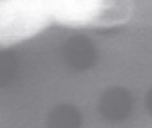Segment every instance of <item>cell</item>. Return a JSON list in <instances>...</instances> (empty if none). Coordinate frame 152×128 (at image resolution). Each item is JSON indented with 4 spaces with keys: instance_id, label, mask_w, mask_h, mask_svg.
Returning <instances> with one entry per match:
<instances>
[{
    "instance_id": "2",
    "label": "cell",
    "mask_w": 152,
    "mask_h": 128,
    "mask_svg": "<svg viewBox=\"0 0 152 128\" xmlns=\"http://www.w3.org/2000/svg\"><path fill=\"white\" fill-rule=\"evenodd\" d=\"M52 23L51 0H0V49L30 39Z\"/></svg>"
},
{
    "instance_id": "1",
    "label": "cell",
    "mask_w": 152,
    "mask_h": 128,
    "mask_svg": "<svg viewBox=\"0 0 152 128\" xmlns=\"http://www.w3.org/2000/svg\"><path fill=\"white\" fill-rule=\"evenodd\" d=\"M53 23L68 28H110L130 20L133 4L124 0H51Z\"/></svg>"
}]
</instances>
